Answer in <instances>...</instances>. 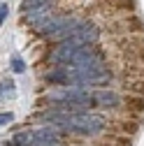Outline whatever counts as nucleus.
<instances>
[{
    "mask_svg": "<svg viewBox=\"0 0 144 146\" xmlns=\"http://www.w3.org/2000/svg\"><path fill=\"white\" fill-rule=\"evenodd\" d=\"M86 104L88 107H100V109H116V107L125 104V100H123V95L116 93V90L100 88V90H88Z\"/></svg>",
    "mask_w": 144,
    "mask_h": 146,
    "instance_id": "1",
    "label": "nucleus"
},
{
    "mask_svg": "<svg viewBox=\"0 0 144 146\" xmlns=\"http://www.w3.org/2000/svg\"><path fill=\"white\" fill-rule=\"evenodd\" d=\"M98 7H102L105 12L112 9V12H133L135 9V0H98Z\"/></svg>",
    "mask_w": 144,
    "mask_h": 146,
    "instance_id": "2",
    "label": "nucleus"
},
{
    "mask_svg": "<svg viewBox=\"0 0 144 146\" xmlns=\"http://www.w3.org/2000/svg\"><path fill=\"white\" fill-rule=\"evenodd\" d=\"M49 3H53V0H23V3H21V12H23V16H26V14H30L33 9H37V7H42V5H49Z\"/></svg>",
    "mask_w": 144,
    "mask_h": 146,
    "instance_id": "3",
    "label": "nucleus"
},
{
    "mask_svg": "<svg viewBox=\"0 0 144 146\" xmlns=\"http://www.w3.org/2000/svg\"><path fill=\"white\" fill-rule=\"evenodd\" d=\"M7 95H14V81L9 79L0 81V98H7Z\"/></svg>",
    "mask_w": 144,
    "mask_h": 146,
    "instance_id": "4",
    "label": "nucleus"
},
{
    "mask_svg": "<svg viewBox=\"0 0 144 146\" xmlns=\"http://www.w3.org/2000/svg\"><path fill=\"white\" fill-rule=\"evenodd\" d=\"M12 72H16V74H21V72H26V63L19 58V56H14L12 58Z\"/></svg>",
    "mask_w": 144,
    "mask_h": 146,
    "instance_id": "5",
    "label": "nucleus"
},
{
    "mask_svg": "<svg viewBox=\"0 0 144 146\" xmlns=\"http://www.w3.org/2000/svg\"><path fill=\"white\" fill-rule=\"evenodd\" d=\"M14 121V114L12 111H3V114H0V127H5L7 123H12Z\"/></svg>",
    "mask_w": 144,
    "mask_h": 146,
    "instance_id": "6",
    "label": "nucleus"
},
{
    "mask_svg": "<svg viewBox=\"0 0 144 146\" xmlns=\"http://www.w3.org/2000/svg\"><path fill=\"white\" fill-rule=\"evenodd\" d=\"M7 19V5L3 3V5H0V26H3V21Z\"/></svg>",
    "mask_w": 144,
    "mask_h": 146,
    "instance_id": "7",
    "label": "nucleus"
}]
</instances>
